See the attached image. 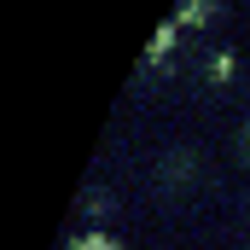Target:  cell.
<instances>
[{
	"label": "cell",
	"mask_w": 250,
	"mask_h": 250,
	"mask_svg": "<svg viewBox=\"0 0 250 250\" xmlns=\"http://www.w3.org/2000/svg\"><path fill=\"white\" fill-rule=\"evenodd\" d=\"M76 250H117V245H111V239H82Z\"/></svg>",
	"instance_id": "6da1fadb"
}]
</instances>
